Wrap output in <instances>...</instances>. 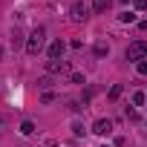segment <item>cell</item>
<instances>
[{
	"mask_svg": "<svg viewBox=\"0 0 147 147\" xmlns=\"http://www.w3.org/2000/svg\"><path fill=\"white\" fill-rule=\"evenodd\" d=\"M43 38H46V29H43V26H38V29L29 35V40H26V52H29V55H38V52H40V46H43Z\"/></svg>",
	"mask_w": 147,
	"mask_h": 147,
	"instance_id": "6da1fadb",
	"label": "cell"
},
{
	"mask_svg": "<svg viewBox=\"0 0 147 147\" xmlns=\"http://www.w3.org/2000/svg\"><path fill=\"white\" fill-rule=\"evenodd\" d=\"M90 12H92V6H87L84 0H75V3H72V9H69V18L75 20V23H81V20L90 18Z\"/></svg>",
	"mask_w": 147,
	"mask_h": 147,
	"instance_id": "7a4b0ae2",
	"label": "cell"
},
{
	"mask_svg": "<svg viewBox=\"0 0 147 147\" xmlns=\"http://www.w3.org/2000/svg\"><path fill=\"white\" fill-rule=\"evenodd\" d=\"M147 55V40H136L130 49H127V61H138Z\"/></svg>",
	"mask_w": 147,
	"mask_h": 147,
	"instance_id": "3957f363",
	"label": "cell"
},
{
	"mask_svg": "<svg viewBox=\"0 0 147 147\" xmlns=\"http://www.w3.org/2000/svg\"><path fill=\"white\" fill-rule=\"evenodd\" d=\"M92 133H95V136H110V133H113V121H110V118H98V121L92 124Z\"/></svg>",
	"mask_w": 147,
	"mask_h": 147,
	"instance_id": "277c9868",
	"label": "cell"
},
{
	"mask_svg": "<svg viewBox=\"0 0 147 147\" xmlns=\"http://www.w3.org/2000/svg\"><path fill=\"white\" fill-rule=\"evenodd\" d=\"M46 69L49 72H72V66H69V61H46Z\"/></svg>",
	"mask_w": 147,
	"mask_h": 147,
	"instance_id": "5b68a950",
	"label": "cell"
},
{
	"mask_svg": "<svg viewBox=\"0 0 147 147\" xmlns=\"http://www.w3.org/2000/svg\"><path fill=\"white\" fill-rule=\"evenodd\" d=\"M63 55V40H55L52 46H49V61H58Z\"/></svg>",
	"mask_w": 147,
	"mask_h": 147,
	"instance_id": "8992f818",
	"label": "cell"
},
{
	"mask_svg": "<svg viewBox=\"0 0 147 147\" xmlns=\"http://www.w3.org/2000/svg\"><path fill=\"white\" fill-rule=\"evenodd\" d=\"M12 46H15V49H18V46H23V32H20L18 26L12 29Z\"/></svg>",
	"mask_w": 147,
	"mask_h": 147,
	"instance_id": "52a82bcc",
	"label": "cell"
},
{
	"mask_svg": "<svg viewBox=\"0 0 147 147\" xmlns=\"http://www.w3.org/2000/svg\"><path fill=\"white\" fill-rule=\"evenodd\" d=\"M95 55H98V58H107V55H110V46H107V43H95Z\"/></svg>",
	"mask_w": 147,
	"mask_h": 147,
	"instance_id": "ba28073f",
	"label": "cell"
},
{
	"mask_svg": "<svg viewBox=\"0 0 147 147\" xmlns=\"http://www.w3.org/2000/svg\"><path fill=\"white\" fill-rule=\"evenodd\" d=\"M20 133H23V136H32V133H35V124H32V121H23V124H20Z\"/></svg>",
	"mask_w": 147,
	"mask_h": 147,
	"instance_id": "9c48e42d",
	"label": "cell"
},
{
	"mask_svg": "<svg viewBox=\"0 0 147 147\" xmlns=\"http://www.w3.org/2000/svg\"><path fill=\"white\" fill-rule=\"evenodd\" d=\"M107 3H110V0H95V3H92V12H104Z\"/></svg>",
	"mask_w": 147,
	"mask_h": 147,
	"instance_id": "30bf717a",
	"label": "cell"
},
{
	"mask_svg": "<svg viewBox=\"0 0 147 147\" xmlns=\"http://www.w3.org/2000/svg\"><path fill=\"white\" fill-rule=\"evenodd\" d=\"M118 18H121V20H124V23H133V20H136V15H133V12H121V15H118Z\"/></svg>",
	"mask_w": 147,
	"mask_h": 147,
	"instance_id": "8fae6325",
	"label": "cell"
},
{
	"mask_svg": "<svg viewBox=\"0 0 147 147\" xmlns=\"http://www.w3.org/2000/svg\"><path fill=\"white\" fill-rule=\"evenodd\" d=\"M72 84H87V78L81 75V72H72Z\"/></svg>",
	"mask_w": 147,
	"mask_h": 147,
	"instance_id": "7c38bea8",
	"label": "cell"
},
{
	"mask_svg": "<svg viewBox=\"0 0 147 147\" xmlns=\"http://www.w3.org/2000/svg\"><path fill=\"white\" fill-rule=\"evenodd\" d=\"M118 95H121V84H115V87H113V90H110V98H113V101H115V98H118Z\"/></svg>",
	"mask_w": 147,
	"mask_h": 147,
	"instance_id": "4fadbf2b",
	"label": "cell"
},
{
	"mask_svg": "<svg viewBox=\"0 0 147 147\" xmlns=\"http://www.w3.org/2000/svg\"><path fill=\"white\" fill-rule=\"evenodd\" d=\"M133 104L141 107V104H144V92H136V95H133Z\"/></svg>",
	"mask_w": 147,
	"mask_h": 147,
	"instance_id": "5bb4252c",
	"label": "cell"
},
{
	"mask_svg": "<svg viewBox=\"0 0 147 147\" xmlns=\"http://www.w3.org/2000/svg\"><path fill=\"white\" fill-rule=\"evenodd\" d=\"M38 87H40V90H46V87H52V78H40V81H38Z\"/></svg>",
	"mask_w": 147,
	"mask_h": 147,
	"instance_id": "9a60e30c",
	"label": "cell"
},
{
	"mask_svg": "<svg viewBox=\"0 0 147 147\" xmlns=\"http://www.w3.org/2000/svg\"><path fill=\"white\" fill-rule=\"evenodd\" d=\"M136 9L138 12H147V0H136Z\"/></svg>",
	"mask_w": 147,
	"mask_h": 147,
	"instance_id": "2e32d148",
	"label": "cell"
},
{
	"mask_svg": "<svg viewBox=\"0 0 147 147\" xmlns=\"http://www.w3.org/2000/svg\"><path fill=\"white\" fill-rule=\"evenodd\" d=\"M72 130H75V136H81V133H84V124H81V121H75V124H72Z\"/></svg>",
	"mask_w": 147,
	"mask_h": 147,
	"instance_id": "e0dca14e",
	"label": "cell"
},
{
	"mask_svg": "<svg viewBox=\"0 0 147 147\" xmlns=\"http://www.w3.org/2000/svg\"><path fill=\"white\" fill-rule=\"evenodd\" d=\"M138 72H141V75H147V61H141V63H138Z\"/></svg>",
	"mask_w": 147,
	"mask_h": 147,
	"instance_id": "ac0fdd59",
	"label": "cell"
},
{
	"mask_svg": "<svg viewBox=\"0 0 147 147\" xmlns=\"http://www.w3.org/2000/svg\"><path fill=\"white\" fill-rule=\"evenodd\" d=\"M0 61H3V46H0Z\"/></svg>",
	"mask_w": 147,
	"mask_h": 147,
	"instance_id": "d6986e66",
	"label": "cell"
}]
</instances>
